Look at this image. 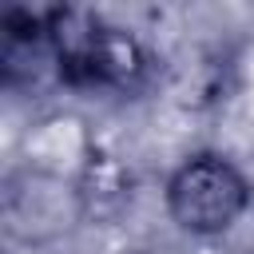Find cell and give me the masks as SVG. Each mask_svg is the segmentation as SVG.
<instances>
[{
  "label": "cell",
  "mask_w": 254,
  "mask_h": 254,
  "mask_svg": "<svg viewBox=\"0 0 254 254\" xmlns=\"http://www.w3.org/2000/svg\"><path fill=\"white\" fill-rule=\"evenodd\" d=\"M250 202V187L234 163L222 155H194L187 159L171 187H167V206L179 226L194 234H218L226 230Z\"/></svg>",
  "instance_id": "2"
},
{
  "label": "cell",
  "mask_w": 254,
  "mask_h": 254,
  "mask_svg": "<svg viewBox=\"0 0 254 254\" xmlns=\"http://www.w3.org/2000/svg\"><path fill=\"white\" fill-rule=\"evenodd\" d=\"M48 36L56 75L71 87H135L147 71V52L139 40L83 8L48 12Z\"/></svg>",
  "instance_id": "1"
}]
</instances>
